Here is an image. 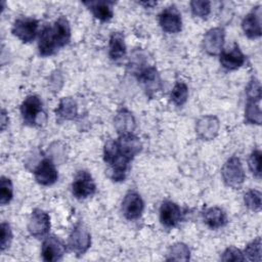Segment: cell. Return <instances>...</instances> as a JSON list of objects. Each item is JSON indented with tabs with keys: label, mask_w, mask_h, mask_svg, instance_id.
<instances>
[{
	"label": "cell",
	"mask_w": 262,
	"mask_h": 262,
	"mask_svg": "<svg viewBox=\"0 0 262 262\" xmlns=\"http://www.w3.org/2000/svg\"><path fill=\"white\" fill-rule=\"evenodd\" d=\"M51 33L57 49L67 45L71 39L70 23L64 16L58 17L51 27Z\"/></svg>",
	"instance_id": "cell-17"
},
{
	"label": "cell",
	"mask_w": 262,
	"mask_h": 262,
	"mask_svg": "<svg viewBox=\"0 0 262 262\" xmlns=\"http://www.w3.org/2000/svg\"><path fill=\"white\" fill-rule=\"evenodd\" d=\"M246 94L248 97V100H253L259 102L261 99V85L260 82L253 78L246 88Z\"/></svg>",
	"instance_id": "cell-33"
},
{
	"label": "cell",
	"mask_w": 262,
	"mask_h": 262,
	"mask_svg": "<svg viewBox=\"0 0 262 262\" xmlns=\"http://www.w3.org/2000/svg\"><path fill=\"white\" fill-rule=\"evenodd\" d=\"M114 125L120 135L132 133L135 129V119L128 110L121 108L115 116Z\"/></svg>",
	"instance_id": "cell-19"
},
{
	"label": "cell",
	"mask_w": 262,
	"mask_h": 262,
	"mask_svg": "<svg viewBox=\"0 0 262 262\" xmlns=\"http://www.w3.org/2000/svg\"><path fill=\"white\" fill-rule=\"evenodd\" d=\"M13 187L11 180L5 176L1 177L0 181V204L2 206L8 204L12 200Z\"/></svg>",
	"instance_id": "cell-30"
},
{
	"label": "cell",
	"mask_w": 262,
	"mask_h": 262,
	"mask_svg": "<svg viewBox=\"0 0 262 262\" xmlns=\"http://www.w3.org/2000/svg\"><path fill=\"white\" fill-rule=\"evenodd\" d=\"M12 241V231L10 228V225L6 222L1 223V239H0V246L1 251H4L10 246V243Z\"/></svg>",
	"instance_id": "cell-35"
},
{
	"label": "cell",
	"mask_w": 262,
	"mask_h": 262,
	"mask_svg": "<svg viewBox=\"0 0 262 262\" xmlns=\"http://www.w3.org/2000/svg\"><path fill=\"white\" fill-rule=\"evenodd\" d=\"M108 47V54L113 60H118L124 57L126 54V44L124 41L123 34L119 32L113 33L110 38Z\"/></svg>",
	"instance_id": "cell-23"
},
{
	"label": "cell",
	"mask_w": 262,
	"mask_h": 262,
	"mask_svg": "<svg viewBox=\"0 0 262 262\" xmlns=\"http://www.w3.org/2000/svg\"><path fill=\"white\" fill-rule=\"evenodd\" d=\"M144 204L140 196L135 191H129L122 202V212L128 220L138 219L143 212Z\"/></svg>",
	"instance_id": "cell-8"
},
{
	"label": "cell",
	"mask_w": 262,
	"mask_h": 262,
	"mask_svg": "<svg viewBox=\"0 0 262 262\" xmlns=\"http://www.w3.org/2000/svg\"><path fill=\"white\" fill-rule=\"evenodd\" d=\"M192 14L199 17H207L211 11V3L206 0H193L190 2Z\"/></svg>",
	"instance_id": "cell-32"
},
{
	"label": "cell",
	"mask_w": 262,
	"mask_h": 262,
	"mask_svg": "<svg viewBox=\"0 0 262 262\" xmlns=\"http://www.w3.org/2000/svg\"><path fill=\"white\" fill-rule=\"evenodd\" d=\"M121 157L118 142L116 140L110 139L105 142L104 148H103V160L104 162L111 166L113 165L119 158Z\"/></svg>",
	"instance_id": "cell-27"
},
{
	"label": "cell",
	"mask_w": 262,
	"mask_h": 262,
	"mask_svg": "<svg viewBox=\"0 0 262 262\" xmlns=\"http://www.w3.org/2000/svg\"><path fill=\"white\" fill-rule=\"evenodd\" d=\"M41 253L45 261H58L66 253V246L58 237L54 235H49L44 239L42 244Z\"/></svg>",
	"instance_id": "cell-10"
},
{
	"label": "cell",
	"mask_w": 262,
	"mask_h": 262,
	"mask_svg": "<svg viewBox=\"0 0 262 262\" xmlns=\"http://www.w3.org/2000/svg\"><path fill=\"white\" fill-rule=\"evenodd\" d=\"M245 205L254 212H259L261 210V192L256 189H251L247 191L244 195Z\"/></svg>",
	"instance_id": "cell-29"
},
{
	"label": "cell",
	"mask_w": 262,
	"mask_h": 262,
	"mask_svg": "<svg viewBox=\"0 0 262 262\" xmlns=\"http://www.w3.org/2000/svg\"><path fill=\"white\" fill-rule=\"evenodd\" d=\"M188 97V88L185 83L177 82L171 91V100L176 105H182L185 103Z\"/></svg>",
	"instance_id": "cell-28"
},
{
	"label": "cell",
	"mask_w": 262,
	"mask_h": 262,
	"mask_svg": "<svg viewBox=\"0 0 262 262\" xmlns=\"http://www.w3.org/2000/svg\"><path fill=\"white\" fill-rule=\"evenodd\" d=\"M249 167L253 175L257 178H261V151L255 149L249 157Z\"/></svg>",
	"instance_id": "cell-34"
},
{
	"label": "cell",
	"mask_w": 262,
	"mask_h": 262,
	"mask_svg": "<svg viewBox=\"0 0 262 262\" xmlns=\"http://www.w3.org/2000/svg\"><path fill=\"white\" fill-rule=\"evenodd\" d=\"M219 120L215 116H204L200 118L195 125L198 136L203 140L214 139L219 132Z\"/></svg>",
	"instance_id": "cell-13"
},
{
	"label": "cell",
	"mask_w": 262,
	"mask_h": 262,
	"mask_svg": "<svg viewBox=\"0 0 262 262\" xmlns=\"http://www.w3.org/2000/svg\"><path fill=\"white\" fill-rule=\"evenodd\" d=\"M160 220L165 227H175L182 220L180 207L171 201H165L160 207Z\"/></svg>",
	"instance_id": "cell-14"
},
{
	"label": "cell",
	"mask_w": 262,
	"mask_h": 262,
	"mask_svg": "<svg viewBox=\"0 0 262 262\" xmlns=\"http://www.w3.org/2000/svg\"><path fill=\"white\" fill-rule=\"evenodd\" d=\"M91 245V235L83 224H78L72 230L68 246L77 255L81 256L87 252Z\"/></svg>",
	"instance_id": "cell-2"
},
{
	"label": "cell",
	"mask_w": 262,
	"mask_h": 262,
	"mask_svg": "<svg viewBox=\"0 0 262 262\" xmlns=\"http://www.w3.org/2000/svg\"><path fill=\"white\" fill-rule=\"evenodd\" d=\"M117 142L120 155L129 162L141 150L142 147L139 138L133 133L121 134Z\"/></svg>",
	"instance_id": "cell-11"
},
{
	"label": "cell",
	"mask_w": 262,
	"mask_h": 262,
	"mask_svg": "<svg viewBox=\"0 0 262 262\" xmlns=\"http://www.w3.org/2000/svg\"><path fill=\"white\" fill-rule=\"evenodd\" d=\"M36 181L41 185H51L56 182L58 178L57 171L54 164L49 159H43L34 171Z\"/></svg>",
	"instance_id": "cell-16"
},
{
	"label": "cell",
	"mask_w": 262,
	"mask_h": 262,
	"mask_svg": "<svg viewBox=\"0 0 262 262\" xmlns=\"http://www.w3.org/2000/svg\"><path fill=\"white\" fill-rule=\"evenodd\" d=\"M78 114V105L74 98L63 97L60 99L56 108V115L63 120H72Z\"/></svg>",
	"instance_id": "cell-24"
},
{
	"label": "cell",
	"mask_w": 262,
	"mask_h": 262,
	"mask_svg": "<svg viewBox=\"0 0 262 262\" xmlns=\"http://www.w3.org/2000/svg\"><path fill=\"white\" fill-rule=\"evenodd\" d=\"M225 33L222 28L210 29L204 36L203 47L210 55H217L221 52L224 44Z\"/></svg>",
	"instance_id": "cell-12"
},
{
	"label": "cell",
	"mask_w": 262,
	"mask_h": 262,
	"mask_svg": "<svg viewBox=\"0 0 262 262\" xmlns=\"http://www.w3.org/2000/svg\"><path fill=\"white\" fill-rule=\"evenodd\" d=\"M38 48L39 52L43 56H48L53 54L56 50V44L53 40L52 33H51V27L46 26L40 33L39 41H38Z\"/></svg>",
	"instance_id": "cell-21"
},
{
	"label": "cell",
	"mask_w": 262,
	"mask_h": 262,
	"mask_svg": "<svg viewBox=\"0 0 262 262\" xmlns=\"http://www.w3.org/2000/svg\"><path fill=\"white\" fill-rule=\"evenodd\" d=\"M38 30V20L31 17L16 18L12 26V34L23 42L34 40Z\"/></svg>",
	"instance_id": "cell-6"
},
{
	"label": "cell",
	"mask_w": 262,
	"mask_h": 262,
	"mask_svg": "<svg viewBox=\"0 0 262 262\" xmlns=\"http://www.w3.org/2000/svg\"><path fill=\"white\" fill-rule=\"evenodd\" d=\"M159 23L162 29L170 34L178 33L182 26L181 15L175 6L165 8L159 15Z\"/></svg>",
	"instance_id": "cell-9"
},
{
	"label": "cell",
	"mask_w": 262,
	"mask_h": 262,
	"mask_svg": "<svg viewBox=\"0 0 262 262\" xmlns=\"http://www.w3.org/2000/svg\"><path fill=\"white\" fill-rule=\"evenodd\" d=\"M84 4L88 6V8L93 13V15L96 18H98L99 20L106 21V20L111 19L113 17V15H114L113 8H112L114 2L104 1V0H100V1H85Z\"/></svg>",
	"instance_id": "cell-20"
},
{
	"label": "cell",
	"mask_w": 262,
	"mask_h": 262,
	"mask_svg": "<svg viewBox=\"0 0 262 262\" xmlns=\"http://www.w3.org/2000/svg\"><path fill=\"white\" fill-rule=\"evenodd\" d=\"M221 175L227 186L234 189L241 188L246 178L241 160L237 157L229 158L222 167Z\"/></svg>",
	"instance_id": "cell-1"
},
{
	"label": "cell",
	"mask_w": 262,
	"mask_h": 262,
	"mask_svg": "<svg viewBox=\"0 0 262 262\" xmlns=\"http://www.w3.org/2000/svg\"><path fill=\"white\" fill-rule=\"evenodd\" d=\"M96 190L92 176L86 171H79L72 184V192L79 200L87 199L94 194Z\"/></svg>",
	"instance_id": "cell-3"
},
{
	"label": "cell",
	"mask_w": 262,
	"mask_h": 262,
	"mask_svg": "<svg viewBox=\"0 0 262 262\" xmlns=\"http://www.w3.org/2000/svg\"><path fill=\"white\" fill-rule=\"evenodd\" d=\"M242 29L249 38H258L261 36V6L257 5L244 17Z\"/></svg>",
	"instance_id": "cell-15"
},
{
	"label": "cell",
	"mask_w": 262,
	"mask_h": 262,
	"mask_svg": "<svg viewBox=\"0 0 262 262\" xmlns=\"http://www.w3.org/2000/svg\"><path fill=\"white\" fill-rule=\"evenodd\" d=\"M138 80L142 84L146 94L151 97L155 93L162 89V81L156 68H143L138 73Z\"/></svg>",
	"instance_id": "cell-7"
},
{
	"label": "cell",
	"mask_w": 262,
	"mask_h": 262,
	"mask_svg": "<svg viewBox=\"0 0 262 262\" xmlns=\"http://www.w3.org/2000/svg\"><path fill=\"white\" fill-rule=\"evenodd\" d=\"M204 220L206 224L212 229L223 227L227 223V217L225 212L218 207H212L207 209L204 212Z\"/></svg>",
	"instance_id": "cell-22"
},
{
	"label": "cell",
	"mask_w": 262,
	"mask_h": 262,
	"mask_svg": "<svg viewBox=\"0 0 262 262\" xmlns=\"http://www.w3.org/2000/svg\"><path fill=\"white\" fill-rule=\"evenodd\" d=\"M190 251L188 247L183 243L174 244L169 251L167 260L169 261H187L189 260Z\"/></svg>",
	"instance_id": "cell-25"
},
{
	"label": "cell",
	"mask_w": 262,
	"mask_h": 262,
	"mask_svg": "<svg viewBox=\"0 0 262 262\" xmlns=\"http://www.w3.org/2000/svg\"><path fill=\"white\" fill-rule=\"evenodd\" d=\"M261 110L259 106V103L257 101L248 100L245 108V118L246 121L251 124L260 125L261 124Z\"/></svg>",
	"instance_id": "cell-26"
},
{
	"label": "cell",
	"mask_w": 262,
	"mask_h": 262,
	"mask_svg": "<svg viewBox=\"0 0 262 262\" xmlns=\"http://www.w3.org/2000/svg\"><path fill=\"white\" fill-rule=\"evenodd\" d=\"M221 260L222 261H244L245 257H244V254L238 249H236L235 247H229L224 251L221 257Z\"/></svg>",
	"instance_id": "cell-36"
},
{
	"label": "cell",
	"mask_w": 262,
	"mask_h": 262,
	"mask_svg": "<svg viewBox=\"0 0 262 262\" xmlns=\"http://www.w3.org/2000/svg\"><path fill=\"white\" fill-rule=\"evenodd\" d=\"M220 62L223 68L228 71H233L241 68L245 62V55L241 51L237 44H234L232 48L220 53Z\"/></svg>",
	"instance_id": "cell-18"
},
{
	"label": "cell",
	"mask_w": 262,
	"mask_h": 262,
	"mask_svg": "<svg viewBox=\"0 0 262 262\" xmlns=\"http://www.w3.org/2000/svg\"><path fill=\"white\" fill-rule=\"evenodd\" d=\"M20 114L24 122L29 126H35L42 115V101L37 95H29L20 105Z\"/></svg>",
	"instance_id": "cell-4"
},
{
	"label": "cell",
	"mask_w": 262,
	"mask_h": 262,
	"mask_svg": "<svg viewBox=\"0 0 262 262\" xmlns=\"http://www.w3.org/2000/svg\"><path fill=\"white\" fill-rule=\"evenodd\" d=\"M49 229H50L49 215L41 209H35L32 212L31 217L29 219V223H28V230L30 234L37 238H40L46 235Z\"/></svg>",
	"instance_id": "cell-5"
},
{
	"label": "cell",
	"mask_w": 262,
	"mask_h": 262,
	"mask_svg": "<svg viewBox=\"0 0 262 262\" xmlns=\"http://www.w3.org/2000/svg\"><path fill=\"white\" fill-rule=\"evenodd\" d=\"M245 259L250 261H261V238L257 237L245 249Z\"/></svg>",
	"instance_id": "cell-31"
},
{
	"label": "cell",
	"mask_w": 262,
	"mask_h": 262,
	"mask_svg": "<svg viewBox=\"0 0 262 262\" xmlns=\"http://www.w3.org/2000/svg\"><path fill=\"white\" fill-rule=\"evenodd\" d=\"M0 122H1V130H4L5 126H6L7 123H8V116L6 115L5 110H2V112H1V119H0Z\"/></svg>",
	"instance_id": "cell-37"
}]
</instances>
